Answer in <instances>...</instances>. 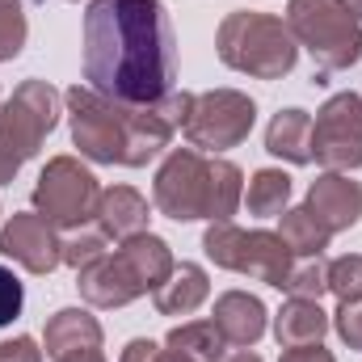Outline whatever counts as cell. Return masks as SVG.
<instances>
[{
	"mask_svg": "<svg viewBox=\"0 0 362 362\" xmlns=\"http://www.w3.org/2000/svg\"><path fill=\"white\" fill-rule=\"evenodd\" d=\"M85 85L122 105H156L177 89V30L165 0H89Z\"/></svg>",
	"mask_w": 362,
	"mask_h": 362,
	"instance_id": "obj_1",
	"label": "cell"
},
{
	"mask_svg": "<svg viewBox=\"0 0 362 362\" xmlns=\"http://www.w3.org/2000/svg\"><path fill=\"white\" fill-rule=\"evenodd\" d=\"M189 110H194V93L185 89H173L156 105H122V101L101 97L89 85H72L64 93L72 144L93 165L144 169L148 160H156L173 144V135L185 127Z\"/></svg>",
	"mask_w": 362,
	"mask_h": 362,
	"instance_id": "obj_2",
	"label": "cell"
},
{
	"mask_svg": "<svg viewBox=\"0 0 362 362\" xmlns=\"http://www.w3.org/2000/svg\"><path fill=\"white\" fill-rule=\"evenodd\" d=\"M245 202V173L228 156L198 148H169L152 181V206L173 223H232Z\"/></svg>",
	"mask_w": 362,
	"mask_h": 362,
	"instance_id": "obj_3",
	"label": "cell"
},
{
	"mask_svg": "<svg viewBox=\"0 0 362 362\" xmlns=\"http://www.w3.org/2000/svg\"><path fill=\"white\" fill-rule=\"evenodd\" d=\"M215 55L223 68L253 76V81H282L299 64V42L291 25L274 13L236 8L215 30Z\"/></svg>",
	"mask_w": 362,
	"mask_h": 362,
	"instance_id": "obj_4",
	"label": "cell"
},
{
	"mask_svg": "<svg viewBox=\"0 0 362 362\" xmlns=\"http://www.w3.org/2000/svg\"><path fill=\"white\" fill-rule=\"evenodd\" d=\"M282 21L320 72H346L362 59V21L341 0H291Z\"/></svg>",
	"mask_w": 362,
	"mask_h": 362,
	"instance_id": "obj_5",
	"label": "cell"
},
{
	"mask_svg": "<svg viewBox=\"0 0 362 362\" xmlns=\"http://www.w3.org/2000/svg\"><path fill=\"white\" fill-rule=\"evenodd\" d=\"M202 253L206 262H215L219 270L245 274V278H257L274 291H282L286 274L295 266L291 249L282 245L278 232L266 228H236V223H211L202 232Z\"/></svg>",
	"mask_w": 362,
	"mask_h": 362,
	"instance_id": "obj_6",
	"label": "cell"
},
{
	"mask_svg": "<svg viewBox=\"0 0 362 362\" xmlns=\"http://www.w3.org/2000/svg\"><path fill=\"white\" fill-rule=\"evenodd\" d=\"M64 93L51 81H21L13 97L0 101V152H8L17 165L34 160L47 144V135L59 127Z\"/></svg>",
	"mask_w": 362,
	"mask_h": 362,
	"instance_id": "obj_7",
	"label": "cell"
},
{
	"mask_svg": "<svg viewBox=\"0 0 362 362\" xmlns=\"http://www.w3.org/2000/svg\"><path fill=\"white\" fill-rule=\"evenodd\" d=\"M257 127V101L240 89H206L194 93V110L181 127L185 144L206 152V156H219L228 148H240Z\"/></svg>",
	"mask_w": 362,
	"mask_h": 362,
	"instance_id": "obj_8",
	"label": "cell"
},
{
	"mask_svg": "<svg viewBox=\"0 0 362 362\" xmlns=\"http://www.w3.org/2000/svg\"><path fill=\"white\" fill-rule=\"evenodd\" d=\"M97 198H101V185L89 165H81L76 156H51L34 181V211L51 228H64V232L93 223Z\"/></svg>",
	"mask_w": 362,
	"mask_h": 362,
	"instance_id": "obj_9",
	"label": "cell"
},
{
	"mask_svg": "<svg viewBox=\"0 0 362 362\" xmlns=\"http://www.w3.org/2000/svg\"><path fill=\"white\" fill-rule=\"evenodd\" d=\"M312 160L325 173H354L362 169V97L333 93L312 118Z\"/></svg>",
	"mask_w": 362,
	"mask_h": 362,
	"instance_id": "obj_10",
	"label": "cell"
},
{
	"mask_svg": "<svg viewBox=\"0 0 362 362\" xmlns=\"http://www.w3.org/2000/svg\"><path fill=\"white\" fill-rule=\"evenodd\" d=\"M0 257L17 262L25 274H51L64 266L59 228H51L38 211H13L0 228Z\"/></svg>",
	"mask_w": 362,
	"mask_h": 362,
	"instance_id": "obj_11",
	"label": "cell"
},
{
	"mask_svg": "<svg viewBox=\"0 0 362 362\" xmlns=\"http://www.w3.org/2000/svg\"><path fill=\"white\" fill-rule=\"evenodd\" d=\"M333 236L350 232L362 219V185L350 181V173H320L308 185V202H303Z\"/></svg>",
	"mask_w": 362,
	"mask_h": 362,
	"instance_id": "obj_12",
	"label": "cell"
},
{
	"mask_svg": "<svg viewBox=\"0 0 362 362\" xmlns=\"http://www.w3.org/2000/svg\"><path fill=\"white\" fill-rule=\"evenodd\" d=\"M211 320H215V329L223 333V341L232 350H253L270 329L266 303L257 295H249V291H223L215 299V308H211Z\"/></svg>",
	"mask_w": 362,
	"mask_h": 362,
	"instance_id": "obj_13",
	"label": "cell"
},
{
	"mask_svg": "<svg viewBox=\"0 0 362 362\" xmlns=\"http://www.w3.org/2000/svg\"><path fill=\"white\" fill-rule=\"evenodd\" d=\"M76 291H81V299L89 308H127V303H135V299L148 295L118 253H105L101 262L85 266V270L76 274Z\"/></svg>",
	"mask_w": 362,
	"mask_h": 362,
	"instance_id": "obj_14",
	"label": "cell"
},
{
	"mask_svg": "<svg viewBox=\"0 0 362 362\" xmlns=\"http://www.w3.org/2000/svg\"><path fill=\"white\" fill-rule=\"evenodd\" d=\"M148 219H152V206L135 185H105L97 198V211H93V223L110 240H131V236L148 232Z\"/></svg>",
	"mask_w": 362,
	"mask_h": 362,
	"instance_id": "obj_15",
	"label": "cell"
},
{
	"mask_svg": "<svg viewBox=\"0 0 362 362\" xmlns=\"http://www.w3.org/2000/svg\"><path fill=\"white\" fill-rule=\"evenodd\" d=\"M101 341H105V329H101V320L89 308H59L42 329V350L55 362L76 354V350H93Z\"/></svg>",
	"mask_w": 362,
	"mask_h": 362,
	"instance_id": "obj_16",
	"label": "cell"
},
{
	"mask_svg": "<svg viewBox=\"0 0 362 362\" xmlns=\"http://www.w3.org/2000/svg\"><path fill=\"white\" fill-rule=\"evenodd\" d=\"M333 329L329 312L320 308V299H286L278 312H274V341L282 350H295V346H316L325 341V333Z\"/></svg>",
	"mask_w": 362,
	"mask_h": 362,
	"instance_id": "obj_17",
	"label": "cell"
},
{
	"mask_svg": "<svg viewBox=\"0 0 362 362\" xmlns=\"http://www.w3.org/2000/svg\"><path fill=\"white\" fill-rule=\"evenodd\" d=\"M206 299H211V278L198 262L173 266V274L152 291V303L160 316H194Z\"/></svg>",
	"mask_w": 362,
	"mask_h": 362,
	"instance_id": "obj_18",
	"label": "cell"
},
{
	"mask_svg": "<svg viewBox=\"0 0 362 362\" xmlns=\"http://www.w3.org/2000/svg\"><path fill=\"white\" fill-rule=\"evenodd\" d=\"M122 262H127V270L139 278V286L152 295L169 274L177 266V257H173V249H169V240L165 236H156V232H139V236H131V240H118V249H114Z\"/></svg>",
	"mask_w": 362,
	"mask_h": 362,
	"instance_id": "obj_19",
	"label": "cell"
},
{
	"mask_svg": "<svg viewBox=\"0 0 362 362\" xmlns=\"http://www.w3.org/2000/svg\"><path fill=\"white\" fill-rule=\"evenodd\" d=\"M266 152L286 165H312V114L299 105L278 110L266 127Z\"/></svg>",
	"mask_w": 362,
	"mask_h": 362,
	"instance_id": "obj_20",
	"label": "cell"
},
{
	"mask_svg": "<svg viewBox=\"0 0 362 362\" xmlns=\"http://www.w3.org/2000/svg\"><path fill=\"white\" fill-rule=\"evenodd\" d=\"M278 236H282V245L291 249V257H325V249H329V240H333V232H329L308 206H286V211L278 215Z\"/></svg>",
	"mask_w": 362,
	"mask_h": 362,
	"instance_id": "obj_21",
	"label": "cell"
},
{
	"mask_svg": "<svg viewBox=\"0 0 362 362\" xmlns=\"http://www.w3.org/2000/svg\"><path fill=\"white\" fill-rule=\"evenodd\" d=\"M165 346L181 354L185 362H223L228 358V341L215 329V320H185L177 329H169Z\"/></svg>",
	"mask_w": 362,
	"mask_h": 362,
	"instance_id": "obj_22",
	"label": "cell"
},
{
	"mask_svg": "<svg viewBox=\"0 0 362 362\" xmlns=\"http://www.w3.org/2000/svg\"><path fill=\"white\" fill-rule=\"evenodd\" d=\"M291 194H295L291 173H282V169H257L249 177V185H245V206L257 219H278L291 206Z\"/></svg>",
	"mask_w": 362,
	"mask_h": 362,
	"instance_id": "obj_23",
	"label": "cell"
},
{
	"mask_svg": "<svg viewBox=\"0 0 362 362\" xmlns=\"http://www.w3.org/2000/svg\"><path fill=\"white\" fill-rule=\"evenodd\" d=\"M59 245H64V266H72L76 274L85 270V266H93V262H101V257L110 253V236H105L97 223H81V228H72L68 236H59Z\"/></svg>",
	"mask_w": 362,
	"mask_h": 362,
	"instance_id": "obj_24",
	"label": "cell"
},
{
	"mask_svg": "<svg viewBox=\"0 0 362 362\" xmlns=\"http://www.w3.org/2000/svg\"><path fill=\"white\" fill-rule=\"evenodd\" d=\"M282 291H286V299H320L329 291V262H320V257H295Z\"/></svg>",
	"mask_w": 362,
	"mask_h": 362,
	"instance_id": "obj_25",
	"label": "cell"
},
{
	"mask_svg": "<svg viewBox=\"0 0 362 362\" xmlns=\"http://www.w3.org/2000/svg\"><path fill=\"white\" fill-rule=\"evenodd\" d=\"M25 38H30L25 4L21 0H0V64H13L25 51Z\"/></svg>",
	"mask_w": 362,
	"mask_h": 362,
	"instance_id": "obj_26",
	"label": "cell"
},
{
	"mask_svg": "<svg viewBox=\"0 0 362 362\" xmlns=\"http://www.w3.org/2000/svg\"><path fill=\"white\" fill-rule=\"evenodd\" d=\"M329 291L337 303H358L362 299V253H346L329 262Z\"/></svg>",
	"mask_w": 362,
	"mask_h": 362,
	"instance_id": "obj_27",
	"label": "cell"
},
{
	"mask_svg": "<svg viewBox=\"0 0 362 362\" xmlns=\"http://www.w3.org/2000/svg\"><path fill=\"white\" fill-rule=\"evenodd\" d=\"M21 308H25V286H21V278L0 266V329L13 325V320L21 316Z\"/></svg>",
	"mask_w": 362,
	"mask_h": 362,
	"instance_id": "obj_28",
	"label": "cell"
},
{
	"mask_svg": "<svg viewBox=\"0 0 362 362\" xmlns=\"http://www.w3.org/2000/svg\"><path fill=\"white\" fill-rule=\"evenodd\" d=\"M329 320H333V333H337L350 350H362V299L358 303H337V312H333Z\"/></svg>",
	"mask_w": 362,
	"mask_h": 362,
	"instance_id": "obj_29",
	"label": "cell"
},
{
	"mask_svg": "<svg viewBox=\"0 0 362 362\" xmlns=\"http://www.w3.org/2000/svg\"><path fill=\"white\" fill-rule=\"evenodd\" d=\"M118 362H185V358L173 354L169 346H156L152 337H135V341H127V346H122Z\"/></svg>",
	"mask_w": 362,
	"mask_h": 362,
	"instance_id": "obj_30",
	"label": "cell"
},
{
	"mask_svg": "<svg viewBox=\"0 0 362 362\" xmlns=\"http://www.w3.org/2000/svg\"><path fill=\"white\" fill-rule=\"evenodd\" d=\"M0 362H42V350H38V341L34 337H8V341H0Z\"/></svg>",
	"mask_w": 362,
	"mask_h": 362,
	"instance_id": "obj_31",
	"label": "cell"
},
{
	"mask_svg": "<svg viewBox=\"0 0 362 362\" xmlns=\"http://www.w3.org/2000/svg\"><path fill=\"white\" fill-rule=\"evenodd\" d=\"M278 362H337L333 358V350H325L320 341L316 346H295V350H282V358Z\"/></svg>",
	"mask_w": 362,
	"mask_h": 362,
	"instance_id": "obj_32",
	"label": "cell"
},
{
	"mask_svg": "<svg viewBox=\"0 0 362 362\" xmlns=\"http://www.w3.org/2000/svg\"><path fill=\"white\" fill-rule=\"evenodd\" d=\"M17 173H21V165H17L8 152H0V185H13V181H17Z\"/></svg>",
	"mask_w": 362,
	"mask_h": 362,
	"instance_id": "obj_33",
	"label": "cell"
},
{
	"mask_svg": "<svg viewBox=\"0 0 362 362\" xmlns=\"http://www.w3.org/2000/svg\"><path fill=\"white\" fill-rule=\"evenodd\" d=\"M59 362H105V354H101V346H93V350H76V354H68Z\"/></svg>",
	"mask_w": 362,
	"mask_h": 362,
	"instance_id": "obj_34",
	"label": "cell"
},
{
	"mask_svg": "<svg viewBox=\"0 0 362 362\" xmlns=\"http://www.w3.org/2000/svg\"><path fill=\"white\" fill-rule=\"evenodd\" d=\"M223 362H262V354H253V350H236V354H228Z\"/></svg>",
	"mask_w": 362,
	"mask_h": 362,
	"instance_id": "obj_35",
	"label": "cell"
},
{
	"mask_svg": "<svg viewBox=\"0 0 362 362\" xmlns=\"http://www.w3.org/2000/svg\"><path fill=\"white\" fill-rule=\"evenodd\" d=\"M341 4L350 8V17H354V21H362V0H341Z\"/></svg>",
	"mask_w": 362,
	"mask_h": 362,
	"instance_id": "obj_36",
	"label": "cell"
},
{
	"mask_svg": "<svg viewBox=\"0 0 362 362\" xmlns=\"http://www.w3.org/2000/svg\"><path fill=\"white\" fill-rule=\"evenodd\" d=\"M72 4H76V0H72Z\"/></svg>",
	"mask_w": 362,
	"mask_h": 362,
	"instance_id": "obj_37",
	"label": "cell"
}]
</instances>
